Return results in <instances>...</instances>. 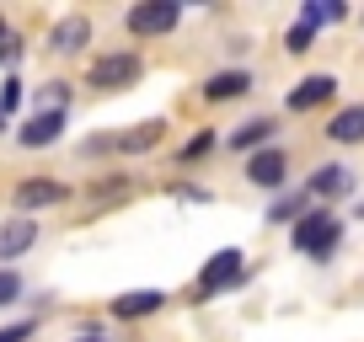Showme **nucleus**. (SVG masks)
Listing matches in <instances>:
<instances>
[{
  "instance_id": "nucleus-1",
  "label": "nucleus",
  "mask_w": 364,
  "mask_h": 342,
  "mask_svg": "<svg viewBox=\"0 0 364 342\" xmlns=\"http://www.w3.org/2000/svg\"><path fill=\"white\" fill-rule=\"evenodd\" d=\"M338 236H343V225L327 209H311V214L295 219V251H306V257H327L338 246Z\"/></svg>"
},
{
  "instance_id": "nucleus-2",
  "label": "nucleus",
  "mask_w": 364,
  "mask_h": 342,
  "mask_svg": "<svg viewBox=\"0 0 364 342\" xmlns=\"http://www.w3.org/2000/svg\"><path fill=\"white\" fill-rule=\"evenodd\" d=\"M177 16H182L177 0H139L134 11H129V33L161 38V33H171V27H177Z\"/></svg>"
},
{
  "instance_id": "nucleus-3",
  "label": "nucleus",
  "mask_w": 364,
  "mask_h": 342,
  "mask_svg": "<svg viewBox=\"0 0 364 342\" xmlns=\"http://www.w3.org/2000/svg\"><path fill=\"white\" fill-rule=\"evenodd\" d=\"M241 278V251L236 246H225V251H215L204 263V273H198V299H215L220 289H230Z\"/></svg>"
},
{
  "instance_id": "nucleus-4",
  "label": "nucleus",
  "mask_w": 364,
  "mask_h": 342,
  "mask_svg": "<svg viewBox=\"0 0 364 342\" xmlns=\"http://www.w3.org/2000/svg\"><path fill=\"white\" fill-rule=\"evenodd\" d=\"M91 86H102V92H124V86H134L139 80V59L134 54H102L97 65H91Z\"/></svg>"
},
{
  "instance_id": "nucleus-5",
  "label": "nucleus",
  "mask_w": 364,
  "mask_h": 342,
  "mask_svg": "<svg viewBox=\"0 0 364 342\" xmlns=\"http://www.w3.org/2000/svg\"><path fill=\"white\" fill-rule=\"evenodd\" d=\"M65 198H70V187L65 182H48V177H33V182L16 187V209H22V214L48 209V204H65Z\"/></svg>"
},
{
  "instance_id": "nucleus-6",
  "label": "nucleus",
  "mask_w": 364,
  "mask_h": 342,
  "mask_svg": "<svg viewBox=\"0 0 364 342\" xmlns=\"http://www.w3.org/2000/svg\"><path fill=\"white\" fill-rule=\"evenodd\" d=\"M59 128H65V113H33L22 128H16V139H22L27 150H43L59 139Z\"/></svg>"
},
{
  "instance_id": "nucleus-7",
  "label": "nucleus",
  "mask_w": 364,
  "mask_h": 342,
  "mask_svg": "<svg viewBox=\"0 0 364 342\" xmlns=\"http://www.w3.org/2000/svg\"><path fill=\"white\" fill-rule=\"evenodd\" d=\"M33 241H38V219H33V214H16L11 225L0 230V257H6V263H16Z\"/></svg>"
},
{
  "instance_id": "nucleus-8",
  "label": "nucleus",
  "mask_w": 364,
  "mask_h": 342,
  "mask_svg": "<svg viewBox=\"0 0 364 342\" xmlns=\"http://www.w3.org/2000/svg\"><path fill=\"white\" fill-rule=\"evenodd\" d=\"M161 305H166V294H161V289H134V294H118V299H113V316H118V321H139V316H156Z\"/></svg>"
},
{
  "instance_id": "nucleus-9",
  "label": "nucleus",
  "mask_w": 364,
  "mask_h": 342,
  "mask_svg": "<svg viewBox=\"0 0 364 342\" xmlns=\"http://www.w3.org/2000/svg\"><path fill=\"white\" fill-rule=\"evenodd\" d=\"M284 171H289L284 150H257V155L247 160V177H252L257 187H279V182H284Z\"/></svg>"
},
{
  "instance_id": "nucleus-10",
  "label": "nucleus",
  "mask_w": 364,
  "mask_h": 342,
  "mask_svg": "<svg viewBox=\"0 0 364 342\" xmlns=\"http://www.w3.org/2000/svg\"><path fill=\"white\" fill-rule=\"evenodd\" d=\"M332 92H338V80H332V75H306L295 92H289V107H295V113H311V107H321Z\"/></svg>"
},
{
  "instance_id": "nucleus-11",
  "label": "nucleus",
  "mask_w": 364,
  "mask_h": 342,
  "mask_svg": "<svg viewBox=\"0 0 364 342\" xmlns=\"http://www.w3.org/2000/svg\"><path fill=\"white\" fill-rule=\"evenodd\" d=\"M343 193H353L348 166H321L316 177H311V198H343Z\"/></svg>"
},
{
  "instance_id": "nucleus-12",
  "label": "nucleus",
  "mask_w": 364,
  "mask_h": 342,
  "mask_svg": "<svg viewBox=\"0 0 364 342\" xmlns=\"http://www.w3.org/2000/svg\"><path fill=\"white\" fill-rule=\"evenodd\" d=\"M327 139H338V145H359V139H364V107H343V113L327 123Z\"/></svg>"
},
{
  "instance_id": "nucleus-13",
  "label": "nucleus",
  "mask_w": 364,
  "mask_h": 342,
  "mask_svg": "<svg viewBox=\"0 0 364 342\" xmlns=\"http://www.w3.org/2000/svg\"><path fill=\"white\" fill-rule=\"evenodd\" d=\"M247 86H252L247 70H225V75H215V80L204 86V96H209V102H230V96H241Z\"/></svg>"
},
{
  "instance_id": "nucleus-14",
  "label": "nucleus",
  "mask_w": 364,
  "mask_h": 342,
  "mask_svg": "<svg viewBox=\"0 0 364 342\" xmlns=\"http://www.w3.org/2000/svg\"><path fill=\"white\" fill-rule=\"evenodd\" d=\"M86 38H91V22H86V16H65V22L54 27V48H59V54H75Z\"/></svg>"
},
{
  "instance_id": "nucleus-15",
  "label": "nucleus",
  "mask_w": 364,
  "mask_h": 342,
  "mask_svg": "<svg viewBox=\"0 0 364 342\" xmlns=\"http://www.w3.org/2000/svg\"><path fill=\"white\" fill-rule=\"evenodd\" d=\"M161 134H166V123H161V118L134 123L129 134H118V150H129V155H134V150H150V145H161Z\"/></svg>"
},
{
  "instance_id": "nucleus-16",
  "label": "nucleus",
  "mask_w": 364,
  "mask_h": 342,
  "mask_svg": "<svg viewBox=\"0 0 364 342\" xmlns=\"http://www.w3.org/2000/svg\"><path fill=\"white\" fill-rule=\"evenodd\" d=\"M273 139V118H252V123H241L236 134H230V145L236 150H257V145H268Z\"/></svg>"
},
{
  "instance_id": "nucleus-17",
  "label": "nucleus",
  "mask_w": 364,
  "mask_h": 342,
  "mask_svg": "<svg viewBox=\"0 0 364 342\" xmlns=\"http://www.w3.org/2000/svg\"><path fill=\"white\" fill-rule=\"evenodd\" d=\"M300 22H306L311 33H316L321 22H343V6H338V0H306V11H300Z\"/></svg>"
},
{
  "instance_id": "nucleus-18",
  "label": "nucleus",
  "mask_w": 364,
  "mask_h": 342,
  "mask_svg": "<svg viewBox=\"0 0 364 342\" xmlns=\"http://www.w3.org/2000/svg\"><path fill=\"white\" fill-rule=\"evenodd\" d=\"M311 38H316V33H311L306 22H295V27H289V54H306V48H311Z\"/></svg>"
},
{
  "instance_id": "nucleus-19",
  "label": "nucleus",
  "mask_w": 364,
  "mask_h": 342,
  "mask_svg": "<svg viewBox=\"0 0 364 342\" xmlns=\"http://www.w3.org/2000/svg\"><path fill=\"white\" fill-rule=\"evenodd\" d=\"M22 107V80H6V92H0V113H16Z\"/></svg>"
},
{
  "instance_id": "nucleus-20",
  "label": "nucleus",
  "mask_w": 364,
  "mask_h": 342,
  "mask_svg": "<svg viewBox=\"0 0 364 342\" xmlns=\"http://www.w3.org/2000/svg\"><path fill=\"white\" fill-rule=\"evenodd\" d=\"M16 294H22V278H16L11 267H6V273H0V305H11Z\"/></svg>"
},
{
  "instance_id": "nucleus-21",
  "label": "nucleus",
  "mask_w": 364,
  "mask_h": 342,
  "mask_svg": "<svg viewBox=\"0 0 364 342\" xmlns=\"http://www.w3.org/2000/svg\"><path fill=\"white\" fill-rule=\"evenodd\" d=\"M16 54H22V43H16V33H6V22H0V65H11Z\"/></svg>"
},
{
  "instance_id": "nucleus-22",
  "label": "nucleus",
  "mask_w": 364,
  "mask_h": 342,
  "mask_svg": "<svg viewBox=\"0 0 364 342\" xmlns=\"http://www.w3.org/2000/svg\"><path fill=\"white\" fill-rule=\"evenodd\" d=\"M300 204H306V198H279L268 219H295V214H300Z\"/></svg>"
},
{
  "instance_id": "nucleus-23",
  "label": "nucleus",
  "mask_w": 364,
  "mask_h": 342,
  "mask_svg": "<svg viewBox=\"0 0 364 342\" xmlns=\"http://www.w3.org/2000/svg\"><path fill=\"white\" fill-rule=\"evenodd\" d=\"M209 145H215V139H209V134H198V139H188V145H182V160H198V155H204V150Z\"/></svg>"
},
{
  "instance_id": "nucleus-24",
  "label": "nucleus",
  "mask_w": 364,
  "mask_h": 342,
  "mask_svg": "<svg viewBox=\"0 0 364 342\" xmlns=\"http://www.w3.org/2000/svg\"><path fill=\"white\" fill-rule=\"evenodd\" d=\"M27 337H33V321H16V326L0 331V342H27Z\"/></svg>"
},
{
  "instance_id": "nucleus-25",
  "label": "nucleus",
  "mask_w": 364,
  "mask_h": 342,
  "mask_svg": "<svg viewBox=\"0 0 364 342\" xmlns=\"http://www.w3.org/2000/svg\"><path fill=\"white\" fill-rule=\"evenodd\" d=\"M75 342H107V337H75Z\"/></svg>"
},
{
  "instance_id": "nucleus-26",
  "label": "nucleus",
  "mask_w": 364,
  "mask_h": 342,
  "mask_svg": "<svg viewBox=\"0 0 364 342\" xmlns=\"http://www.w3.org/2000/svg\"><path fill=\"white\" fill-rule=\"evenodd\" d=\"M359 214H364V209H359Z\"/></svg>"
}]
</instances>
